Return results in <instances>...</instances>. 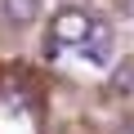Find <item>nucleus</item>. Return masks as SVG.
I'll list each match as a JSON object with an SVG mask.
<instances>
[{
  "label": "nucleus",
  "mask_w": 134,
  "mask_h": 134,
  "mask_svg": "<svg viewBox=\"0 0 134 134\" xmlns=\"http://www.w3.org/2000/svg\"><path fill=\"white\" fill-rule=\"evenodd\" d=\"M90 36H94V18H90L85 9H63V14H54V31H49L54 45H85Z\"/></svg>",
  "instance_id": "f257e3e1"
},
{
  "label": "nucleus",
  "mask_w": 134,
  "mask_h": 134,
  "mask_svg": "<svg viewBox=\"0 0 134 134\" xmlns=\"http://www.w3.org/2000/svg\"><path fill=\"white\" fill-rule=\"evenodd\" d=\"M81 58H85L90 67H107V63H112V31L94 23V36L81 45Z\"/></svg>",
  "instance_id": "f03ea898"
},
{
  "label": "nucleus",
  "mask_w": 134,
  "mask_h": 134,
  "mask_svg": "<svg viewBox=\"0 0 134 134\" xmlns=\"http://www.w3.org/2000/svg\"><path fill=\"white\" fill-rule=\"evenodd\" d=\"M0 9H5V18H9V23L27 27V23L40 14V0H0Z\"/></svg>",
  "instance_id": "7ed1b4c3"
},
{
  "label": "nucleus",
  "mask_w": 134,
  "mask_h": 134,
  "mask_svg": "<svg viewBox=\"0 0 134 134\" xmlns=\"http://www.w3.org/2000/svg\"><path fill=\"white\" fill-rule=\"evenodd\" d=\"M112 90H116V94H134V67H130V63H125V67H116Z\"/></svg>",
  "instance_id": "20e7f679"
}]
</instances>
